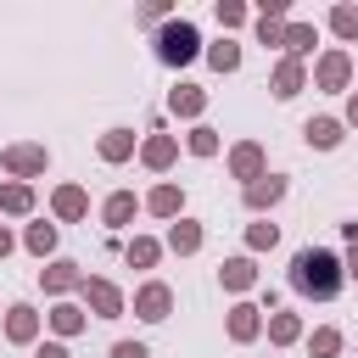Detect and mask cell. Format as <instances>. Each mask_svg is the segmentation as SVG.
<instances>
[{
    "label": "cell",
    "instance_id": "6da1fadb",
    "mask_svg": "<svg viewBox=\"0 0 358 358\" xmlns=\"http://www.w3.org/2000/svg\"><path fill=\"white\" fill-rule=\"evenodd\" d=\"M341 285H347V274H341V257H336V252H324V246H302V252L291 257V291H296V296L330 302Z\"/></svg>",
    "mask_w": 358,
    "mask_h": 358
},
{
    "label": "cell",
    "instance_id": "7a4b0ae2",
    "mask_svg": "<svg viewBox=\"0 0 358 358\" xmlns=\"http://www.w3.org/2000/svg\"><path fill=\"white\" fill-rule=\"evenodd\" d=\"M196 56H201V34H196V22L173 17V22L157 28V62H162V67H185V62H196Z\"/></svg>",
    "mask_w": 358,
    "mask_h": 358
},
{
    "label": "cell",
    "instance_id": "3957f363",
    "mask_svg": "<svg viewBox=\"0 0 358 358\" xmlns=\"http://www.w3.org/2000/svg\"><path fill=\"white\" fill-rule=\"evenodd\" d=\"M0 168H6L17 185H28V179H39V173L50 168V151H45V145H28V140H17V145H6V151H0Z\"/></svg>",
    "mask_w": 358,
    "mask_h": 358
},
{
    "label": "cell",
    "instance_id": "277c9868",
    "mask_svg": "<svg viewBox=\"0 0 358 358\" xmlns=\"http://www.w3.org/2000/svg\"><path fill=\"white\" fill-rule=\"evenodd\" d=\"M78 291H84V302H90V313H95V319H123V308H129V302H123V291H117L112 280H101V274H84V285H78Z\"/></svg>",
    "mask_w": 358,
    "mask_h": 358
},
{
    "label": "cell",
    "instance_id": "5b68a950",
    "mask_svg": "<svg viewBox=\"0 0 358 358\" xmlns=\"http://www.w3.org/2000/svg\"><path fill=\"white\" fill-rule=\"evenodd\" d=\"M347 78H352V56H347L341 45H330V50L313 62V84H319L324 95H336V90H347Z\"/></svg>",
    "mask_w": 358,
    "mask_h": 358
},
{
    "label": "cell",
    "instance_id": "8992f818",
    "mask_svg": "<svg viewBox=\"0 0 358 358\" xmlns=\"http://www.w3.org/2000/svg\"><path fill=\"white\" fill-rule=\"evenodd\" d=\"M263 173H268V157H263V145H257V140H241V145H229V179L252 185V179H263Z\"/></svg>",
    "mask_w": 358,
    "mask_h": 358
},
{
    "label": "cell",
    "instance_id": "52a82bcc",
    "mask_svg": "<svg viewBox=\"0 0 358 358\" xmlns=\"http://www.w3.org/2000/svg\"><path fill=\"white\" fill-rule=\"evenodd\" d=\"M134 313H140L145 324H162V319L173 313V291H168L162 280H145V285L134 291Z\"/></svg>",
    "mask_w": 358,
    "mask_h": 358
},
{
    "label": "cell",
    "instance_id": "ba28073f",
    "mask_svg": "<svg viewBox=\"0 0 358 358\" xmlns=\"http://www.w3.org/2000/svg\"><path fill=\"white\" fill-rule=\"evenodd\" d=\"M241 201H246L252 213H268V207H280V201H285V173H263V179L241 185Z\"/></svg>",
    "mask_w": 358,
    "mask_h": 358
},
{
    "label": "cell",
    "instance_id": "9c48e42d",
    "mask_svg": "<svg viewBox=\"0 0 358 358\" xmlns=\"http://www.w3.org/2000/svg\"><path fill=\"white\" fill-rule=\"evenodd\" d=\"M140 207H145L151 218H179V213H185V190H179L173 179H162V185H151V196H145Z\"/></svg>",
    "mask_w": 358,
    "mask_h": 358
},
{
    "label": "cell",
    "instance_id": "30bf717a",
    "mask_svg": "<svg viewBox=\"0 0 358 358\" xmlns=\"http://www.w3.org/2000/svg\"><path fill=\"white\" fill-rule=\"evenodd\" d=\"M6 341H17V347L39 341V313H34L28 302H11V308H6Z\"/></svg>",
    "mask_w": 358,
    "mask_h": 358
},
{
    "label": "cell",
    "instance_id": "8fae6325",
    "mask_svg": "<svg viewBox=\"0 0 358 358\" xmlns=\"http://www.w3.org/2000/svg\"><path fill=\"white\" fill-rule=\"evenodd\" d=\"M268 84H274V95H280V101H291V95H302V90H308V67H302V62H291V56H280Z\"/></svg>",
    "mask_w": 358,
    "mask_h": 358
},
{
    "label": "cell",
    "instance_id": "7c38bea8",
    "mask_svg": "<svg viewBox=\"0 0 358 358\" xmlns=\"http://www.w3.org/2000/svg\"><path fill=\"white\" fill-rule=\"evenodd\" d=\"M173 157H179V140L162 134V129H151V140L140 145V162H145L151 173H162V168H173Z\"/></svg>",
    "mask_w": 358,
    "mask_h": 358
},
{
    "label": "cell",
    "instance_id": "4fadbf2b",
    "mask_svg": "<svg viewBox=\"0 0 358 358\" xmlns=\"http://www.w3.org/2000/svg\"><path fill=\"white\" fill-rule=\"evenodd\" d=\"M50 213H56L62 224H78V218L90 213V196H84V185H56V196H50Z\"/></svg>",
    "mask_w": 358,
    "mask_h": 358
},
{
    "label": "cell",
    "instance_id": "5bb4252c",
    "mask_svg": "<svg viewBox=\"0 0 358 358\" xmlns=\"http://www.w3.org/2000/svg\"><path fill=\"white\" fill-rule=\"evenodd\" d=\"M39 285H45L50 296H62V291H78V285H84V274H78V263H73V257H56L50 268H39Z\"/></svg>",
    "mask_w": 358,
    "mask_h": 358
},
{
    "label": "cell",
    "instance_id": "9a60e30c",
    "mask_svg": "<svg viewBox=\"0 0 358 358\" xmlns=\"http://www.w3.org/2000/svg\"><path fill=\"white\" fill-rule=\"evenodd\" d=\"M263 336V308H252V302H235L229 308V341H257Z\"/></svg>",
    "mask_w": 358,
    "mask_h": 358
},
{
    "label": "cell",
    "instance_id": "2e32d148",
    "mask_svg": "<svg viewBox=\"0 0 358 358\" xmlns=\"http://www.w3.org/2000/svg\"><path fill=\"white\" fill-rule=\"evenodd\" d=\"M302 140H308L313 151H336V145H341V117H308V123H302Z\"/></svg>",
    "mask_w": 358,
    "mask_h": 358
},
{
    "label": "cell",
    "instance_id": "e0dca14e",
    "mask_svg": "<svg viewBox=\"0 0 358 358\" xmlns=\"http://www.w3.org/2000/svg\"><path fill=\"white\" fill-rule=\"evenodd\" d=\"M95 151H101V162H112V168L129 162V157H134V129H106V134L95 140Z\"/></svg>",
    "mask_w": 358,
    "mask_h": 358
},
{
    "label": "cell",
    "instance_id": "ac0fdd59",
    "mask_svg": "<svg viewBox=\"0 0 358 358\" xmlns=\"http://www.w3.org/2000/svg\"><path fill=\"white\" fill-rule=\"evenodd\" d=\"M134 213H140V201H134V190H112V196L101 201V224H106V229H123V224H129Z\"/></svg>",
    "mask_w": 358,
    "mask_h": 358
},
{
    "label": "cell",
    "instance_id": "d6986e66",
    "mask_svg": "<svg viewBox=\"0 0 358 358\" xmlns=\"http://www.w3.org/2000/svg\"><path fill=\"white\" fill-rule=\"evenodd\" d=\"M168 112H173V117H201V112H207V90H201V84H179V90L168 95Z\"/></svg>",
    "mask_w": 358,
    "mask_h": 358
},
{
    "label": "cell",
    "instance_id": "ffe728a7",
    "mask_svg": "<svg viewBox=\"0 0 358 358\" xmlns=\"http://www.w3.org/2000/svg\"><path fill=\"white\" fill-rule=\"evenodd\" d=\"M168 252H179V257H190V252H201V224L196 218H179V224H168V241H162Z\"/></svg>",
    "mask_w": 358,
    "mask_h": 358
},
{
    "label": "cell",
    "instance_id": "44dd1931",
    "mask_svg": "<svg viewBox=\"0 0 358 358\" xmlns=\"http://www.w3.org/2000/svg\"><path fill=\"white\" fill-rule=\"evenodd\" d=\"M218 285H224V291H252V285H257V263H252V257H229V263L218 268Z\"/></svg>",
    "mask_w": 358,
    "mask_h": 358
},
{
    "label": "cell",
    "instance_id": "7402d4cb",
    "mask_svg": "<svg viewBox=\"0 0 358 358\" xmlns=\"http://www.w3.org/2000/svg\"><path fill=\"white\" fill-rule=\"evenodd\" d=\"M313 45H319V28H313V22H285V56H291V62L313 56Z\"/></svg>",
    "mask_w": 358,
    "mask_h": 358
},
{
    "label": "cell",
    "instance_id": "603a6c76",
    "mask_svg": "<svg viewBox=\"0 0 358 358\" xmlns=\"http://www.w3.org/2000/svg\"><path fill=\"white\" fill-rule=\"evenodd\" d=\"M0 213H11V218H22V213H34V185H0Z\"/></svg>",
    "mask_w": 358,
    "mask_h": 358
},
{
    "label": "cell",
    "instance_id": "cb8c5ba5",
    "mask_svg": "<svg viewBox=\"0 0 358 358\" xmlns=\"http://www.w3.org/2000/svg\"><path fill=\"white\" fill-rule=\"evenodd\" d=\"M123 257H129V268H157V257H162V241H151V235H134V241L123 246Z\"/></svg>",
    "mask_w": 358,
    "mask_h": 358
},
{
    "label": "cell",
    "instance_id": "d4e9b609",
    "mask_svg": "<svg viewBox=\"0 0 358 358\" xmlns=\"http://www.w3.org/2000/svg\"><path fill=\"white\" fill-rule=\"evenodd\" d=\"M50 330H56V336H78V330H84V308H78V302H56V308H50Z\"/></svg>",
    "mask_w": 358,
    "mask_h": 358
},
{
    "label": "cell",
    "instance_id": "484cf974",
    "mask_svg": "<svg viewBox=\"0 0 358 358\" xmlns=\"http://www.w3.org/2000/svg\"><path fill=\"white\" fill-rule=\"evenodd\" d=\"M268 341H274V347L302 341V319H296V313H268Z\"/></svg>",
    "mask_w": 358,
    "mask_h": 358
},
{
    "label": "cell",
    "instance_id": "4316f807",
    "mask_svg": "<svg viewBox=\"0 0 358 358\" xmlns=\"http://www.w3.org/2000/svg\"><path fill=\"white\" fill-rule=\"evenodd\" d=\"M22 246H28L34 257H50V252H56V224H28V229H22Z\"/></svg>",
    "mask_w": 358,
    "mask_h": 358
},
{
    "label": "cell",
    "instance_id": "83f0119b",
    "mask_svg": "<svg viewBox=\"0 0 358 358\" xmlns=\"http://www.w3.org/2000/svg\"><path fill=\"white\" fill-rule=\"evenodd\" d=\"M201 56L213 62V73H235V67H241V45H229V39H218V45H207Z\"/></svg>",
    "mask_w": 358,
    "mask_h": 358
},
{
    "label": "cell",
    "instance_id": "f1b7e54d",
    "mask_svg": "<svg viewBox=\"0 0 358 358\" xmlns=\"http://www.w3.org/2000/svg\"><path fill=\"white\" fill-rule=\"evenodd\" d=\"M185 151H190V157H218V129L196 123V129L185 134Z\"/></svg>",
    "mask_w": 358,
    "mask_h": 358
},
{
    "label": "cell",
    "instance_id": "f546056e",
    "mask_svg": "<svg viewBox=\"0 0 358 358\" xmlns=\"http://www.w3.org/2000/svg\"><path fill=\"white\" fill-rule=\"evenodd\" d=\"M330 34L352 45L358 39V6H330Z\"/></svg>",
    "mask_w": 358,
    "mask_h": 358
},
{
    "label": "cell",
    "instance_id": "4dcf8cb0",
    "mask_svg": "<svg viewBox=\"0 0 358 358\" xmlns=\"http://www.w3.org/2000/svg\"><path fill=\"white\" fill-rule=\"evenodd\" d=\"M308 352H313V358H336V352H341V330H330V324H319V330L308 336Z\"/></svg>",
    "mask_w": 358,
    "mask_h": 358
},
{
    "label": "cell",
    "instance_id": "1f68e13d",
    "mask_svg": "<svg viewBox=\"0 0 358 358\" xmlns=\"http://www.w3.org/2000/svg\"><path fill=\"white\" fill-rule=\"evenodd\" d=\"M274 241H280V224H252V229H246V246H252V252H268Z\"/></svg>",
    "mask_w": 358,
    "mask_h": 358
},
{
    "label": "cell",
    "instance_id": "d6a6232c",
    "mask_svg": "<svg viewBox=\"0 0 358 358\" xmlns=\"http://www.w3.org/2000/svg\"><path fill=\"white\" fill-rule=\"evenodd\" d=\"M246 17H252V11H246L241 0H218V28H241Z\"/></svg>",
    "mask_w": 358,
    "mask_h": 358
},
{
    "label": "cell",
    "instance_id": "836d02e7",
    "mask_svg": "<svg viewBox=\"0 0 358 358\" xmlns=\"http://www.w3.org/2000/svg\"><path fill=\"white\" fill-rule=\"evenodd\" d=\"M112 358H151L145 341H112Z\"/></svg>",
    "mask_w": 358,
    "mask_h": 358
},
{
    "label": "cell",
    "instance_id": "e575fe53",
    "mask_svg": "<svg viewBox=\"0 0 358 358\" xmlns=\"http://www.w3.org/2000/svg\"><path fill=\"white\" fill-rule=\"evenodd\" d=\"M34 358H73V352H67L62 341H39V347H34Z\"/></svg>",
    "mask_w": 358,
    "mask_h": 358
},
{
    "label": "cell",
    "instance_id": "d590c367",
    "mask_svg": "<svg viewBox=\"0 0 358 358\" xmlns=\"http://www.w3.org/2000/svg\"><path fill=\"white\" fill-rule=\"evenodd\" d=\"M341 274H347V280H358V241L347 246V257H341Z\"/></svg>",
    "mask_w": 358,
    "mask_h": 358
},
{
    "label": "cell",
    "instance_id": "8d00e7d4",
    "mask_svg": "<svg viewBox=\"0 0 358 358\" xmlns=\"http://www.w3.org/2000/svg\"><path fill=\"white\" fill-rule=\"evenodd\" d=\"M347 123L358 129V90H352V101H347Z\"/></svg>",
    "mask_w": 358,
    "mask_h": 358
},
{
    "label": "cell",
    "instance_id": "74e56055",
    "mask_svg": "<svg viewBox=\"0 0 358 358\" xmlns=\"http://www.w3.org/2000/svg\"><path fill=\"white\" fill-rule=\"evenodd\" d=\"M11 246H17V241H11V229H0V257H6Z\"/></svg>",
    "mask_w": 358,
    "mask_h": 358
}]
</instances>
